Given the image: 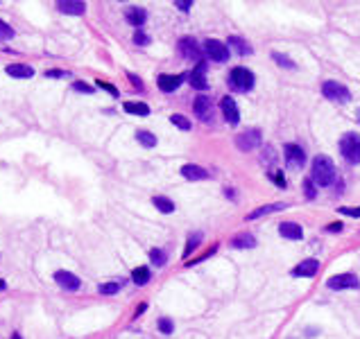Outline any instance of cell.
<instances>
[{
	"label": "cell",
	"instance_id": "cell-26",
	"mask_svg": "<svg viewBox=\"0 0 360 339\" xmlns=\"http://www.w3.org/2000/svg\"><path fill=\"white\" fill-rule=\"evenodd\" d=\"M229 43H231L233 48H236V52H238V54H242V57L251 54L249 43H247V41H242V39H238V36H231V39H229Z\"/></svg>",
	"mask_w": 360,
	"mask_h": 339
},
{
	"label": "cell",
	"instance_id": "cell-38",
	"mask_svg": "<svg viewBox=\"0 0 360 339\" xmlns=\"http://www.w3.org/2000/svg\"><path fill=\"white\" fill-rule=\"evenodd\" d=\"M304 188H306V197H308V199H313V197H315V185L310 183V179L304 183Z\"/></svg>",
	"mask_w": 360,
	"mask_h": 339
},
{
	"label": "cell",
	"instance_id": "cell-43",
	"mask_svg": "<svg viewBox=\"0 0 360 339\" xmlns=\"http://www.w3.org/2000/svg\"><path fill=\"white\" fill-rule=\"evenodd\" d=\"M340 229H342V224H337V221H335V224H328L326 226V231H333V233H335V231H340Z\"/></svg>",
	"mask_w": 360,
	"mask_h": 339
},
{
	"label": "cell",
	"instance_id": "cell-9",
	"mask_svg": "<svg viewBox=\"0 0 360 339\" xmlns=\"http://www.w3.org/2000/svg\"><path fill=\"white\" fill-rule=\"evenodd\" d=\"M55 280L59 287L68 289V292H75V289H79V285H82V280H79L77 276L70 274V271H64V269L55 271Z\"/></svg>",
	"mask_w": 360,
	"mask_h": 339
},
{
	"label": "cell",
	"instance_id": "cell-4",
	"mask_svg": "<svg viewBox=\"0 0 360 339\" xmlns=\"http://www.w3.org/2000/svg\"><path fill=\"white\" fill-rule=\"evenodd\" d=\"M322 93L326 95L328 99H333V102H349V97H351L349 88H346L344 84H340V81H333V79L324 81Z\"/></svg>",
	"mask_w": 360,
	"mask_h": 339
},
{
	"label": "cell",
	"instance_id": "cell-6",
	"mask_svg": "<svg viewBox=\"0 0 360 339\" xmlns=\"http://www.w3.org/2000/svg\"><path fill=\"white\" fill-rule=\"evenodd\" d=\"M358 276L355 274H337L333 276V278H328V287L331 289H355L358 287Z\"/></svg>",
	"mask_w": 360,
	"mask_h": 339
},
{
	"label": "cell",
	"instance_id": "cell-41",
	"mask_svg": "<svg viewBox=\"0 0 360 339\" xmlns=\"http://www.w3.org/2000/svg\"><path fill=\"white\" fill-rule=\"evenodd\" d=\"M191 5H193L191 0H186V3H182V0H177V7L182 9V12H188V7H191Z\"/></svg>",
	"mask_w": 360,
	"mask_h": 339
},
{
	"label": "cell",
	"instance_id": "cell-10",
	"mask_svg": "<svg viewBox=\"0 0 360 339\" xmlns=\"http://www.w3.org/2000/svg\"><path fill=\"white\" fill-rule=\"evenodd\" d=\"M220 106H222V113L224 118H227V122H231V125H236L238 120H240V113H238V104L233 97H222V102H220Z\"/></svg>",
	"mask_w": 360,
	"mask_h": 339
},
{
	"label": "cell",
	"instance_id": "cell-17",
	"mask_svg": "<svg viewBox=\"0 0 360 339\" xmlns=\"http://www.w3.org/2000/svg\"><path fill=\"white\" fill-rule=\"evenodd\" d=\"M7 75L30 79V77H34V68L28 66V63H12V66H7Z\"/></svg>",
	"mask_w": 360,
	"mask_h": 339
},
{
	"label": "cell",
	"instance_id": "cell-32",
	"mask_svg": "<svg viewBox=\"0 0 360 339\" xmlns=\"http://www.w3.org/2000/svg\"><path fill=\"white\" fill-rule=\"evenodd\" d=\"M0 39H14V30L5 21H0Z\"/></svg>",
	"mask_w": 360,
	"mask_h": 339
},
{
	"label": "cell",
	"instance_id": "cell-33",
	"mask_svg": "<svg viewBox=\"0 0 360 339\" xmlns=\"http://www.w3.org/2000/svg\"><path fill=\"white\" fill-rule=\"evenodd\" d=\"M134 43L136 45H147L150 43V36H147L143 30H136V34H134Z\"/></svg>",
	"mask_w": 360,
	"mask_h": 339
},
{
	"label": "cell",
	"instance_id": "cell-19",
	"mask_svg": "<svg viewBox=\"0 0 360 339\" xmlns=\"http://www.w3.org/2000/svg\"><path fill=\"white\" fill-rule=\"evenodd\" d=\"M204 72H206V63L200 61L195 70L191 72V84L195 86V88H206V77H204Z\"/></svg>",
	"mask_w": 360,
	"mask_h": 339
},
{
	"label": "cell",
	"instance_id": "cell-8",
	"mask_svg": "<svg viewBox=\"0 0 360 339\" xmlns=\"http://www.w3.org/2000/svg\"><path fill=\"white\" fill-rule=\"evenodd\" d=\"M286 163L290 167H301L306 163V154H304V149L299 147V145H292V143H288L286 145Z\"/></svg>",
	"mask_w": 360,
	"mask_h": 339
},
{
	"label": "cell",
	"instance_id": "cell-1",
	"mask_svg": "<svg viewBox=\"0 0 360 339\" xmlns=\"http://www.w3.org/2000/svg\"><path fill=\"white\" fill-rule=\"evenodd\" d=\"M310 176H313V183L317 185H331L333 179H335V165H333V161L328 156H315Z\"/></svg>",
	"mask_w": 360,
	"mask_h": 339
},
{
	"label": "cell",
	"instance_id": "cell-23",
	"mask_svg": "<svg viewBox=\"0 0 360 339\" xmlns=\"http://www.w3.org/2000/svg\"><path fill=\"white\" fill-rule=\"evenodd\" d=\"M125 111L134 113V116H147L150 113V106L143 102H125Z\"/></svg>",
	"mask_w": 360,
	"mask_h": 339
},
{
	"label": "cell",
	"instance_id": "cell-28",
	"mask_svg": "<svg viewBox=\"0 0 360 339\" xmlns=\"http://www.w3.org/2000/svg\"><path fill=\"white\" fill-rule=\"evenodd\" d=\"M150 260L154 262L156 267H163L165 265V251H161V249H150Z\"/></svg>",
	"mask_w": 360,
	"mask_h": 339
},
{
	"label": "cell",
	"instance_id": "cell-31",
	"mask_svg": "<svg viewBox=\"0 0 360 339\" xmlns=\"http://www.w3.org/2000/svg\"><path fill=\"white\" fill-rule=\"evenodd\" d=\"M272 59H274V61L281 63L283 68H295V61H292V59L283 57V54H279V52H272Z\"/></svg>",
	"mask_w": 360,
	"mask_h": 339
},
{
	"label": "cell",
	"instance_id": "cell-45",
	"mask_svg": "<svg viewBox=\"0 0 360 339\" xmlns=\"http://www.w3.org/2000/svg\"><path fill=\"white\" fill-rule=\"evenodd\" d=\"M12 339H23V337H21L19 332H14V334H12Z\"/></svg>",
	"mask_w": 360,
	"mask_h": 339
},
{
	"label": "cell",
	"instance_id": "cell-29",
	"mask_svg": "<svg viewBox=\"0 0 360 339\" xmlns=\"http://www.w3.org/2000/svg\"><path fill=\"white\" fill-rule=\"evenodd\" d=\"M200 242H202V233H193L191 240H188V247H186V251H184V256H191V253L200 247Z\"/></svg>",
	"mask_w": 360,
	"mask_h": 339
},
{
	"label": "cell",
	"instance_id": "cell-37",
	"mask_svg": "<svg viewBox=\"0 0 360 339\" xmlns=\"http://www.w3.org/2000/svg\"><path fill=\"white\" fill-rule=\"evenodd\" d=\"M98 86H100V88H105L107 93H111V95H114V97H118V88H116V86L107 84V81H100V79H98Z\"/></svg>",
	"mask_w": 360,
	"mask_h": 339
},
{
	"label": "cell",
	"instance_id": "cell-27",
	"mask_svg": "<svg viewBox=\"0 0 360 339\" xmlns=\"http://www.w3.org/2000/svg\"><path fill=\"white\" fill-rule=\"evenodd\" d=\"M152 203H154L161 212H172L174 210L172 199H168V197H154V199H152Z\"/></svg>",
	"mask_w": 360,
	"mask_h": 339
},
{
	"label": "cell",
	"instance_id": "cell-24",
	"mask_svg": "<svg viewBox=\"0 0 360 339\" xmlns=\"http://www.w3.org/2000/svg\"><path fill=\"white\" fill-rule=\"evenodd\" d=\"M132 280L136 285H147L150 283V269H147V267H136V269L132 271Z\"/></svg>",
	"mask_w": 360,
	"mask_h": 339
},
{
	"label": "cell",
	"instance_id": "cell-5",
	"mask_svg": "<svg viewBox=\"0 0 360 339\" xmlns=\"http://www.w3.org/2000/svg\"><path fill=\"white\" fill-rule=\"evenodd\" d=\"M204 52L209 54V59L220 61V63H224L229 59V48L224 43H220V41H215V39L204 41Z\"/></svg>",
	"mask_w": 360,
	"mask_h": 339
},
{
	"label": "cell",
	"instance_id": "cell-40",
	"mask_svg": "<svg viewBox=\"0 0 360 339\" xmlns=\"http://www.w3.org/2000/svg\"><path fill=\"white\" fill-rule=\"evenodd\" d=\"M46 77H68V72H64V70H46Z\"/></svg>",
	"mask_w": 360,
	"mask_h": 339
},
{
	"label": "cell",
	"instance_id": "cell-42",
	"mask_svg": "<svg viewBox=\"0 0 360 339\" xmlns=\"http://www.w3.org/2000/svg\"><path fill=\"white\" fill-rule=\"evenodd\" d=\"M129 79L134 81V86H136V88H143V84H141V79H138L136 75H129Z\"/></svg>",
	"mask_w": 360,
	"mask_h": 339
},
{
	"label": "cell",
	"instance_id": "cell-34",
	"mask_svg": "<svg viewBox=\"0 0 360 339\" xmlns=\"http://www.w3.org/2000/svg\"><path fill=\"white\" fill-rule=\"evenodd\" d=\"M118 289H120L118 283H105V285H100V294H116Z\"/></svg>",
	"mask_w": 360,
	"mask_h": 339
},
{
	"label": "cell",
	"instance_id": "cell-30",
	"mask_svg": "<svg viewBox=\"0 0 360 339\" xmlns=\"http://www.w3.org/2000/svg\"><path fill=\"white\" fill-rule=\"evenodd\" d=\"M170 122H172L174 127H179V129H184V131H188L191 129V122L186 120L184 116H179V113H174V116H170Z\"/></svg>",
	"mask_w": 360,
	"mask_h": 339
},
{
	"label": "cell",
	"instance_id": "cell-44",
	"mask_svg": "<svg viewBox=\"0 0 360 339\" xmlns=\"http://www.w3.org/2000/svg\"><path fill=\"white\" fill-rule=\"evenodd\" d=\"M3 289H7V283L3 278H0V292H3Z\"/></svg>",
	"mask_w": 360,
	"mask_h": 339
},
{
	"label": "cell",
	"instance_id": "cell-21",
	"mask_svg": "<svg viewBox=\"0 0 360 339\" xmlns=\"http://www.w3.org/2000/svg\"><path fill=\"white\" fill-rule=\"evenodd\" d=\"M231 244L236 249H249V247H254L256 244V240H254V235H249V233H240V235H236V238L231 240Z\"/></svg>",
	"mask_w": 360,
	"mask_h": 339
},
{
	"label": "cell",
	"instance_id": "cell-2",
	"mask_svg": "<svg viewBox=\"0 0 360 339\" xmlns=\"http://www.w3.org/2000/svg\"><path fill=\"white\" fill-rule=\"evenodd\" d=\"M254 75H251L247 68H233L231 75H229V86H231L233 90H238V93H247V90H251V86H254Z\"/></svg>",
	"mask_w": 360,
	"mask_h": 339
},
{
	"label": "cell",
	"instance_id": "cell-20",
	"mask_svg": "<svg viewBox=\"0 0 360 339\" xmlns=\"http://www.w3.org/2000/svg\"><path fill=\"white\" fill-rule=\"evenodd\" d=\"M195 113L202 118V120H211V99L206 95H200L195 99Z\"/></svg>",
	"mask_w": 360,
	"mask_h": 339
},
{
	"label": "cell",
	"instance_id": "cell-11",
	"mask_svg": "<svg viewBox=\"0 0 360 339\" xmlns=\"http://www.w3.org/2000/svg\"><path fill=\"white\" fill-rule=\"evenodd\" d=\"M258 143H260V134L258 131H251V129L245 131L242 136H238V140H236V145L242 149V152H251Z\"/></svg>",
	"mask_w": 360,
	"mask_h": 339
},
{
	"label": "cell",
	"instance_id": "cell-35",
	"mask_svg": "<svg viewBox=\"0 0 360 339\" xmlns=\"http://www.w3.org/2000/svg\"><path fill=\"white\" fill-rule=\"evenodd\" d=\"M159 330H161V332H165V334H170L174 330L172 321H170V319H159Z\"/></svg>",
	"mask_w": 360,
	"mask_h": 339
},
{
	"label": "cell",
	"instance_id": "cell-13",
	"mask_svg": "<svg viewBox=\"0 0 360 339\" xmlns=\"http://www.w3.org/2000/svg\"><path fill=\"white\" fill-rule=\"evenodd\" d=\"M182 81H184V75H161L159 88L163 90V93H172V90H177L179 86H182Z\"/></svg>",
	"mask_w": 360,
	"mask_h": 339
},
{
	"label": "cell",
	"instance_id": "cell-16",
	"mask_svg": "<svg viewBox=\"0 0 360 339\" xmlns=\"http://www.w3.org/2000/svg\"><path fill=\"white\" fill-rule=\"evenodd\" d=\"M182 176L184 179H191V181H200V179H206V170L204 167H200V165H193V163H188V165H182Z\"/></svg>",
	"mask_w": 360,
	"mask_h": 339
},
{
	"label": "cell",
	"instance_id": "cell-46",
	"mask_svg": "<svg viewBox=\"0 0 360 339\" xmlns=\"http://www.w3.org/2000/svg\"><path fill=\"white\" fill-rule=\"evenodd\" d=\"M358 120H360V111H358Z\"/></svg>",
	"mask_w": 360,
	"mask_h": 339
},
{
	"label": "cell",
	"instance_id": "cell-36",
	"mask_svg": "<svg viewBox=\"0 0 360 339\" xmlns=\"http://www.w3.org/2000/svg\"><path fill=\"white\" fill-rule=\"evenodd\" d=\"M73 88L77 90V93H93V86L84 84V81H73Z\"/></svg>",
	"mask_w": 360,
	"mask_h": 339
},
{
	"label": "cell",
	"instance_id": "cell-12",
	"mask_svg": "<svg viewBox=\"0 0 360 339\" xmlns=\"http://www.w3.org/2000/svg\"><path fill=\"white\" fill-rule=\"evenodd\" d=\"M57 9L61 14H73V16H79V14L86 12V5L79 3V0H59L57 3Z\"/></svg>",
	"mask_w": 360,
	"mask_h": 339
},
{
	"label": "cell",
	"instance_id": "cell-18",
	"mask_svg": "<svg viewBox=\"0 0 360 339\" xmlns=\"http://www.w3.org/2000/svg\"><path fill=\"white\" fill-rule=\"evenodd\" d=\"M125 16H127V21L132 23L136 30H141L145 18H147V14H145V9H141V7H129L127 12H125Z\"/></svg>",
	"mask_w": 360,
	"mask_h": 339
},
{
	"label": "cell",
	"instance_id": "cell-22",
	"mask_svg": "<svg viewBox=\"0 0 360 339\" xmlns=\"http://www.w3.org/2000/svg\"><path fill=\"white\" fill-rule=\"evenodd\" d=\"M283 208H286V203H267V206H263V208H258V210L249 212V215H247V219H256V217H263V215L274 212V210H283Z\"/></svg>",
	"mask_w": 360,
	"mask_h": 339
},
{
	"label": "cell",
	"instance_id": "cell-7",
	"mask_svg": "<svg viewBox=\"0 0 360 339\" xmlns=\"http://www.w3.org/2000/svg\"><path fill=\"white\" fill-rule=\"evenodd\" d=\"M179 52L184 54L186 59H195L200 63V57H202V48L197 45V41L193 36H186V39L179 41Z\"/></svg>",
	"mask_w": 360,
	"mask_h": 339
},
{
	"label": "cell",
	"instance_id": "cell-14",
	"mask_svg": "<svg viewBox=\"0 0 360 339\" xmlns=\"http://www.w3.org/2000/svg\"><path fill=\"white\" fill-rule=\"evenodd\" d=\"M317 271H319V262L310 258V260L299 262V265L292 269V276H308V278H310V276H315Z\"/></svg>",
	"mask_w": 360,
	"mask_h": 339
},
{
	"label": "cell",
	"instance_id": "cell-25",
	"mask_svg": "<svg viewBox=\"0 0 360 339\" xmlns=\"http://www.w3.org/2000/svg\"><path fill=\"white\" fill-rule=\"evenodd\" d=\"M136 140L143 145V147H154L156 145V136L152 131H136Z\"/></svg>",
	"mask_w": 360,
	"mask_h": 339
},
{
	"label": "cell",
	"instance_id": "cell-15",
	"mask_svg": "<svg viewBox=\"0 0 360 339\" xmlns=\"http://www.w3.org/2000/svg\"><path fill=\"white\" fill-rule=\"evenodd\" d=\"M279 233L288 240H301L304 231H301V226L295 224V221H283V224H279Z\"/></svg>",
	"mask_w": 360,
	"mask_h": 339
},
{
	"label": "cell",
	"instance_id": "cell-39",
	"mask_svg": "<svg viewBox=\"0 0 360 339\" xmlns=\"http://www.w3.org/2000/svg\"><path fill=\"white\" fill-rule=\"evenodd\" d=\"M344 215H351V217H360V206L358 208H342Z\"/></svg>",
	"mask_w": 360,
	"mask_h": 339
},
{
	"label": "cell",
	"instance_id": "cell-3",
	"mask_svg": "<svg viewBox=\"0 0 360 339\" xmlns=\"http://www.w3.org/2000/svg\"><path fill=\"white\" fill-rule=\"evenodd\" d=\"M340 152L349 163H360V136L358 134H346L340 140Z\"/></svg>",
	"mask_w": 360,
	"mask_h": 339
}]
</instances>
